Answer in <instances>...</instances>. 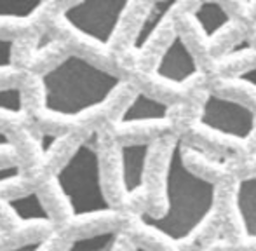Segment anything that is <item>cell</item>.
<instances>
[{
  "instance_id": "30bf717a",
  "label": "cell",
  "mask_w": 256,
  "mask_h": 251,
  "mask_svg": "<svg viewBox=\"0 0 256 251\" xmlns=\"http://www.w3.org/2000/svg\"><path fill=\"white\" fill-rule=\"evenodd\" d=\"M126 222H128V214L117 210L74 214L70 220L58 227L56 232L66 238L68 241H78V239L94 238L106 232L124 230Z\"/></svg>"
},
{
  "instance_id": "ffe728a7",
  "label": "cell",
  "mask_w": 256,
  "mask_h": 251,
  "mask_svg": "<svg viewBox=\"0 0 256 251\" xmlns=\"http://www.w3.org/2000/svg\"><path fill=\"white\" fill-rule=\"evenodd\" d=\"M18 89H20L23 112L26 114L28 117L37 114L38 110L46 108V103H48V91H46L44 77L26 72L23 80H21L20 86H18Z\"/></svg>"
},
{
  "instance_id": "4dcf8cb0",
  "label": "cell",
  "mask_w": 256,
  "mask_h": 251,
  "mask_svg": "<svg viewBox=\"0 0 256 251\" xmlns=\"http://www.w3.org/2000/svg\"><path fill=\"white\" fill-rule=\"evenodd\" d=\"M134 251H154V250H150L148 246H143V244H136V242H134Z\"/></svg>"
},
{
  "instance_id": "ac0fdd59",
  "label": "cell",
  "mask_w": 256,
  "mask_h": 251,
  "mask_svg": "<svg viewBox=\"0 0 256 251\" xmlns=\"http://www.w3.org/2000/svg\"><path fill=\"white\" fill-rule=\"evenodd\" d=\"M68 56H70V51L66 49V46L58 40V38L51 37L49 34H46V37L42 38L37 51H35V56L32 60L28 72L46 77L48 74H51L54 68L60 66Z\"/></svg>"
},
{
  "instance_id": "277c9868",
  "label": "cell",
  "mask_w": 256,
  "mask_h": 251,
  "mask_svg": "<svg viewBox=\"0 0 256 251\" xmlns=\"http://www.w3.org/2000/svg\"><path fill=\"white\" fill-rule=\"evenodd\" d=\"M131 6L132 2L128 0H63L61 14L75 30L112 49L122 20Z\"/></svg>"
},
{
  "instance_id": "4316f807",
  "label": "cell",
  "mask_w": 256,
  "mask_h": 251,
  "mask_svg": "<svg viewBox=\"0 0 256 251\" xmlns=\"http://www.w3.org/2000/svg\"><path fill=\"white\" fill-rule=\"evenodd\" d=\"M230 84H237V86H246V88H251L256 91V66H250L244 68V70L234 74L232 77L228 78Z\"/></svg>"
},
{
  "instance_id": "2e32d148",
  "label": "cell",
  "mask_w": 256,
  "mask_h": 251,
  "mask_svg": "<svg viewBox=\"0 0 256 251\" xmlns=\"http://www.w3.org/2000/svg\"><path fill=\"white\" fill-rule=\"evenodd\" d=\"M56 232L49 220L21 222L20 225L7 230H0V251H12L21 246L38 244Z\"/></svg>"
},
{
  "instance_id": "8fae6325",
  "label": "cell",
  "mask_w": 256,
  "mask_h": 251,
  "mask_svg": "<svg viewBox=\"0 0 256 251\" xmlns=\"http://www.w3.org/2000/svg\"><path fill=\"white\" fill-rule=\"evenodd\" d=\"M48 2H0V38H16L28 32L52 9Z\"/></svg>"
},
{
  "instance_id": "9c48e42d",
  "label": "cell",
  "mask_w": 256,
  "mask_h": 251,
  "mask_svg": "<svg viewBox=\"0 0 256 251\" xmlns=\"http://www.w3.org/2000/svg\"><path fill=\"white\" fill-rule=\"evenodd\" d=\"M92 132L86 129H74L61 136L42 134V146H44V160L38 170V176L42 182L49 178H56V174L70 162L77 150L88 142Z\"/></svg>"
},
{
  "instance_id": "7402d4cb",
  "label": "cell",
  "mask_w": 256,
  "mask_h": 251,
  "mask_svg": "<svg viewBox=\"0 0 256 251\" xmlns=\"http://www.w3.org/2000/svg\"><path fill=\"white\" fill-rule=\"evenodd\" d=\"M12 210L16 211L20 222H38V220H49L48 214L44 211L40 199H38L37 192L26 194V196H21L18 199L9 200ZM51 222V220H49Z\"/></svg>"
},
{
  "instance_id": "484cf974",
  "label": "cell",
  "mask_w": 256,
  "mask_h": 251,
  "mask_svg": "<svg viewBox=\"0 0 256 251\" xmlns=\"http://www.w3.org/2000/svg\"><path fill=\"white\" fill-rule=\"evenodd\" d=\"M20 224V218H18L16 211L12 210L9 200H0V230H7V228H12Z\"/></svg>"
},
{
  "instance_id": "44dd1931",
  "label": "cell",
  "mask_w": 256,
  "mask_h": 251,
  "mask_svg": "<svg viewBox=\"0 0 256 251\" xmlns=\"http://www.w3.org/2000/svg\"><path fill=\"white\" fill-rule=\"evenodd\" d=\"M30 120L42 134L48 136H61L74 131V129H80L78 128V120L75 117L61 116V114L51 112L48 108H42L37 114L30 116Z\"/></svg>"
},
{
  "instance_id": "8992f818",
  "label": "cell",
  "mask_w": 256,
  "mask_h": 251,
  "mask_svg": "<svg viewBox=\"0 0 256 251\" xmlns=\"http://www.w3.org/2000/svg\"><path fill=\"white\" fill-rule=\"evenodd\" d=\"M169 117H171V106L164 100L157 98L146 91L136 89L126 108L122 110L117 122L112 126V132H114L115 140L122 143L128 138H131L138 129L166 124Z\"/></svg>"
},
{
  "instance_id": "e0dca14e",
  "label": "cell",
  "mask_w": 256,
  "mask_h": 251,
  "mask_svg": "<svg viewBox=\"0 0 256 251\" xmlns=\"http://www.w3.org/2000/svg\"><path fill=\"white\" fill-rule=\"evenodd\" d=\"M35 192H37L38 199H40L42 206H44L46 214L51 220L54 228L61 227L64 222H68L74 216L70 200H68L66 194L63 192V188L60 187L56 178H49V180L42 182L40 187Z\"/></svg>"
},
{
  "instance_id": "5b68a950",
  "label": "cell",
  "mask_w": 256,
  "mask_h": 251,
  "mask_svg": "<svg viewBox=\"0 0 256 251\" xmlns=\"http://www.w3.org/2000/svg\"><path fill=\"white\" fill-rule=\"evenodd\" d=\"M199 126L234 142H248L256 128L254 112L244 103L216 92H208L199 112Z\"/></svg>"
},
{
  "instance_id": "f1b7e54d",
  "label": "cell",
  "mask_w": 256,
  "mask_h": 251,
  "mask_svg": "<svg viewBox=\"0 0 256 251\" xmlns=\"http://www.w3.org/2000/svg\"><path fill=\"white\" fill-rule=\"evenodd\" d=\"M10 48L12 38H0V68L10 66Z\"/></svg>"
},
{
  "instance_id": "603a6c76",
  "label": "cell",
  "mask_w": 256,
  "mask_h": 251,
  "mask_svg": "<svg viewBox=\"0 0 256 251\" xmlns=\"http://www.w3.org/2000/svg\"><path fill=\"white\" fill-rule=\"evenodd\" d=\"M122 230L106 232V234H100L94 238L88 239H78V241H72V246L68 251H114V246L117 239L120 238Z\"/></svg>"
},
{
  "instance_id": "83f0119b",
  "label": "cell",
  "mask_w": 256,
  "mask_h": 251,
  "mask_svg": "<svg viewBox=\"0 0 256 251\" xmlns=\"http://www.w3.org/2000/svg\"><path fill=\"white\" fill-rule=\"evenodd\" d=\"M0 166H16V154L4 132H0Z\"/></svg>"
},
{
  "instance_id": "6da1fadb",
  "label": "cell",
  "mask_w": 256,
  "mask_h": 251,
  "mask_svg": "<svg viewBox=\"0 0 256 251\" xmlns=\"http://www.w3.org/2000/svg\"><path fill=\"white\" fill-rule=\"evenodd\" d=\"M162 213L143 210L132 216L146 230L174 244L192 239L214 211L218 187L214 182L200 176L188 168L183 136H176L169 146L162 173Z\"/></svg>"
},
{
  "instance_id": "4fadbf2b",
  "label": "cell",
  "mask_w": 256,
  "mask_h": 251,
  "mask_svg": "<svg viewBox=\"0 0 256 251\" xmlns=\"http://www.w3.org/2000/svg\"><path fill=\"white\" fill-rule=\"evenodd\" d=\"M10 146L16 154V166L23 174H37L44 160V146H42V132L32 124V120L24 126L7 132Z\"/></svg>"
},
{
  "instance_id": "3957f363",
  "label": "cell",
  "mask_w": 256,
  "mask_h": 251,
  "mask_svg": "<svg viewBox=\"0 0 256 251\" xmlns=\"http://www.w3.org/2000/svg\"><path fill=\"white\" fill-rule=\"evenodd\" d=\"M56 180L66 194L74 214L114 210L103 188L96 131L77 150L70 162L56 174Z\"/></svg>"
},
{
  "instance_id": "9a60e30c",
  "label": "cell",
  "mask_w": 256,
  "mask_h": 251,
  "mask_svg": "<svg viewBox=\"0 0 256 251\" xmlns=\"http://www.w3.org/2000/svg\"><path fill=\"white\" fill-rule=\"evenodd\" d=\"M194 24L206 42H212L232 24V16L225 6L218 2H200L190 12Z\"/></svg>"
},
{
  "instance_id": "52a82bcc",
  "label": "cell",
  "mask_w": 256,
  "mask_h": 251,
  "mask_svg": "<svg viewBox=\"0 0 256 251\" xmlns=\"http://www.w3.org/2000/svg\"><path fill=\"white\" fill-rule=\"evenodd\" d=\"M155 148V140H142V142L118 143V159H120L122 188L126 196V210L143 196L148 184V171L152 162V154Z\"/></svg>"
},
{
  "instance_id": "5bb4252c",
  "label": "cell",
  "mask_w": 256,
  "mask_h": 251,
  "mask_svg": "<svg viewBox=\"0 0 256 251\" xmlns=\"http://www.w3.org/2000/svg\"><path fill=\"white\" fill-rule=\"evenodd\" d=\"M234 206L242 234L256 241V173L237 180L234 190Z\"/></svg>"
},
{
  "instance_id": "f546056e",
  "label": "cell",
  "mask_w": 256,
  "mask_h": 251,
  "mask_svg": "<svg viewBox=\"0 0 256 251\" xmlns=\"http://www.w3.org/2000/svg\"><path fill=\"white\" fill-rule=\"evenodd\" d=\"M35 248H37V244H30V246H21V248H16L12 251H35Z\"/></svg>"
},
{
  "instance_id": "7c38bea8",
  "label": "cell",
  "mask_w": 256,
  "mask_h": 251,
  "mask_svg": "<svg viewBox=\"0 0 256 251\" xmlns=\"http://www.w3.org/2000/svg\"><path fill=\"white\" fill-rule=\"evenodd\" d=\"M178 2H152L146 4L143 9L142 20H140L138 30L134 34L131 46H129L126 56L131 58H140L143 56L150 48L154 46V42L158 38L162 28H164L166 21L169 20L174 9H178Z\"/></svg>"
},
{
  "instance_id": "7a4b0ae2",
  "label": "cell",
  "mask_w": 256,
  "mask_h": 251,
  "mask_svg": "<svg viewBox=\"0 0 256 251\" xmlns=\"http://www.w3.org/2000/svg\"><path fill=\"white\" fill-rule=\"evenodd\" d=\"M46 108L61 116L78 117L106 105L129 84L124 77L70 54L44 77Z\"/></svg>"
},
{
  "instance_id": "cb8c5ba5",
  "label": "cell",
  "mask_w": 256,
  "mask_h": 251,
  "mask_svg": "<svg viewBox=\"0 0 256 251\" xmlns=\"http://www.w3.org/2000/svg\"><path fill=\"white\" fill-rule=\"evenodd\" d=\"M24 74H26V72H20L12 66H2L0 68V91L18 88L20 82L23 80Z\"/></svg>"
},
{
  "instance_id": "ba28073f",
  "label": "cell",
  "mask_w": 256,
  "mask_h": 251,
  "mask_svg": "<svg viewBox=\"0 0 256 251\" xmlns=\"http://www.w3.org/2000/svg\"><path fill=\"white\" fill-rule=\"evenodd\" d=\"M199 64L190 46L180 30H174L166 42L164 49L157 56L152 68V77L158 82L171 86H182L199 74Z\"/></svg>"
},
{
  "instance_id": "d6986e66",
  "label": "cell",
  "mask_w": 256,
  "mask_h": 251,
  "mask_svg": "<svg viewBox=\"0 0 256 251\" xmlns=\"http://www.w3.org/2000/svg\"><path fill=\"white\" fill-rule=\"evenodd\" d=\"M30 122V117L23 112L20 89L10 88L0 91V132L7 134L12 129Z\"/></svg>"
},
{
  "instance_id": "d4e9b609",
  "label": "cell",
  "mask_w": 256,
  "mask_h": 251,
  "mask_svg": "<svg viewBox=\"0 0 256 251\" xmlns=\"http://www.w3.org/2000/svg\"><path fill=\"white\" fill-rule=\"evenodd\" d=\"M70 246H72V241H68L66 238H63L61 234L54 232L48 239L38 242L35 251H68Z\"/></svg>"
}]
</instances>
